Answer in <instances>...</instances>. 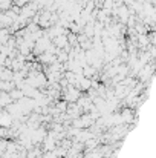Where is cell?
I'll return each instance as SVG.
<instances>
[{
  "mask_svg": "<svg viewBox=\"0 0 156 158\" xmlns=\"http://www.w3.org/2000/svg\"><path fill=\"white\" fill-rule=\"evenodd\" d=\"M11 6H12V0H0V11L2 12L11 9Z\"/></svg>",
  "mask_w": 156,
  "mask_h": 158,
  "instance_id": "cell-2",
  "label": "cell"
},
{
  "mask_svg": "<svg viewBox=\"0 0 156 158\" xmlns=\"http://www.w3.org/2000/svg\"><path fill=\"white\" fill-rule=\"evenodd\" d=\"M8 94H9V97L12 98V102H17V100H20L22 97H25L23 91H22V89H18V88H12Z\"/></svg>",
  "mask_w": 156,
  "mask_h": 158,
  "instance_id": "cell-1",
  "label": "cell"
}]
</instances>
